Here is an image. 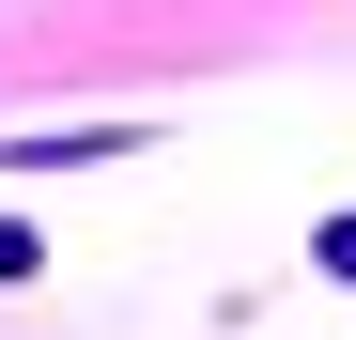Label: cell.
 Instances as JSON below:
<instances>
[{"mask_svg":"<svg viewBox=\"0 0 356 340\" xmlns=\"http://www.w3.org/2000/svg\"><path fill=\"white\" fill-rule=\"evenodd\" d=\"M310 263H325V278H356V216H310Z\"/></svg>","mask_w":356,"mask_h":340,"instance_id":"1","label":"cell"},{"mask_svg":"<svg viewBox=\"0 0 356 340\" xmlns=\"http://www.w3.org/2000/svg\"><path fill=\"white\" fill-rule=\"evenodd\" d=\"M47 263V232H31V216H0V278H31Z\"/></svg>","mask_w":356,"mask_h":340,"instance_id":"2","label":"cell"}]
</instances>
